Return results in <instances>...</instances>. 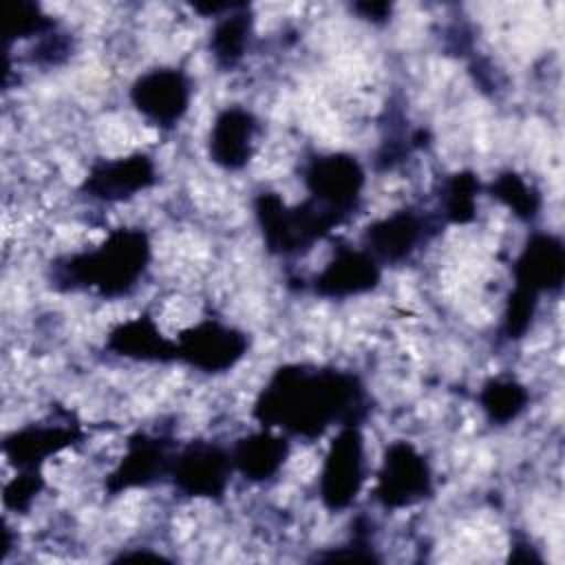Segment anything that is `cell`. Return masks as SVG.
I'll use <instances>...</instances> for the list:
<instances>
[{
    "label": "cell",
    "instance_id": "cell-1",
    "mask_svg": "<svg viewBox=\"0 0 565 565\" xmlns=\"http://www.w3.org/2000/svg\"><path fill=\"white\" fill-rule=\"evenodd\" d=\"M362 411L364 391L355 375L307 366L276 371L254 408L263 426L307 439L320 437L331 424H358Z\"/></svg>",
    "mask_w": 565,
    "mask_h": 565
},
{
    "label": "cell",
    "instance_id": "cell-2",
    "mask_svg": "<svg viewBox=\"0 0 565 565\" xmlns=\"http://www.w3.org/2000/svg\"><path fill=\"white\" fill-rule=\"evenodd\" d=\"M150 243L141 230H117L97 249L66 258L55 276L68 287H93L102 296L128 294L143 276Z\"/></svg>",
    "mask_w": 565,
    "mask_h": 565
},
{
    "label": "cell",
    "instance_id": "cell-3",
    "mask_svg": "<svg viewBox=\"0 0 565 565\" xmlns=\"http://www.w3.org/2000/svg\"><path fill=\"white\" fill-rule=\"evenodd\" d=\"M366 475L364 439L358 424L340 426L320 472V497L329 510L347 508L360 492Z\"/></svg>",
    "mask_w": 565,
    "mask_h": 565
},
{
    "label": "cell",
    "instance_id": "cell-4",
    "mask_svg": "<svg viewBox=\"0 0 565 565\" xmlns=\"http://www.w3.org/2000/svg\"><path fill=\"white\" fill-rule=\"evenodd\" d=\"M177 360L203 373L230 371L247 351V335L218 320H203L174 340Z\"/></svg>",
    "mask_w": 565,
    "mask_h": 565
},
{
    "label": "cell",
    "instance_id": "cell-5",
    "mask_svg": "<svg viewBox=\"0 0 565 565\" xmlns=\"http://www.w3.org/2000/svg\"><path fill=\"white\" fill-rule=\"evenodd\" d=\"M190 79L181 68H154L137 77L130 86L132 106L150 124L172 128L190 106Z\"/></svg>",
    "mask_w": 565,
    "mask_h": 565
},
{
    "label": "cell",
    "instance_id": "cell-6",
    "mask_svg": "<svg viewBox=\"0 0 565 565\" xmlns=\"http://www.w3.org/2000/svg\"><path fill=\"white\" fill-rule=\"evenodd\" d=\"M234 470L232 452L212 441H192L172 459L174 488L188 497H221Z\"/></svg>",
    "mask_w": 565,
    "mask_h": 565
},
{
    "label": "cell",
    "instance_id": "cell-7",
    "mask_svg": "<svg viewBox=\"0 0 565 565\" xmlns=\"http://www.w3.org/2000/svg\"><path fill=\"white\" fill-rule=\"evenodd\" d=\"M430 468L411 444L395 441L388 446L377 475L375 497L388 508H404L430 494Z\"/></svg>",
    "mask_w": 565,
    "mask_h": 565
},
{
    "label": "cell",
    "instance_id": "cell-8",
    "mask_svg": "<svg viewBox=\"0 0 565 565\" xmlns=\"http://www.w3.org/2000/svg\"><path fill=\"white\" fill-rule=\"evenodd\" d=\"M305 183L318 205L344 218L358 205L360 190L364 185V172L355 157L327 154L309 163Z\"/></svg>",
    "mask_w": 565,
    "mask_h": 565
},
{
    "label": "cell",
    "instance_id": "cell-9",
    "mask_svg": "<svg viewBox=\"0 0 565 565\" xmlns=\"http://www.w3.org/2000/svg\"><path fill=\"white\" fill-rule=\"evenodd\" d=\"M157 170L146 154H130L99 161L90 168L82 190L104 203H115L135 196L154 183Z\"/></svg>",
    "mask_w": 565,
    "mask_h": 565
},
{
    "label": "cell",
    "instance_id": "cell-10",
    "mask_svg": "<svg viewBox=\"0 0 565 565\" xmlns=\"http://www.w3.org/2000/svg\"><path fill=\"white\" fill-rule=\"evenodd\" d=\"M380 282V263L366 249L338 247L333 258L313 280L316 294L324 298H347L364 294Z\"/></svg>",
    "mask_w": 565,
    "mask_h": 565
},
{
    "label": "cell",
    "instance_id": "cell-11",
    "mask_svg": "<svg viewBox=\"0 0 565 565\" xmlns=\"http://www.w3.org/2000/svg\"><path fill=\"white\" fill-rule=\"evenodd\" d=\"M424 234V216L413 210H399L369 225L364 232V249L377 263H399L417 249Z\"/></svg>",
    "mask_w": 565,
    "mask_h": 565
},
{
    "label": "cell",
    "instance_id": "cell-12",
    "mask_svg": "<svg viewBox=\"0 0 565 565\" xmlns=\"http://www.w3.org/2000/svg\"><path fill=\"white\" fill-rule=\"evenodd\" d=\"M258 132L256 117L238 106H230L216 115L210 130V157L225 170L247 166Z\"/></svg>",
    "mask_w": 565,
    "mask_h": 565
},
{
    "label": "cell",
    "instance_id": "cell-13",
    "mask_svg": "<svg viewBox=\"0 0 565 565\" xmlns=\"http://www.w3.org/2000/svg\"><path fill=\"white\" fill-rule=\"evenodd\" d=\"M565 271L563 245L552 234H534L516 260V287L539 296L558 289Z\"/></svg>",
    "mask_w": 565,
    "mask_h": 565
},
{
    "label": "cell",
    "instance_id": "cell-14",
    "mask_svg": "<svg viewBox=\"0 0 565 565\" xmlns=\"http://www.w3.org/2000/svg\"><path fill=\"white\" fill-rule=\"evenodd\" d=\"M172 459L166 452L163 441L148 435H135L128 441V450L117 466V470L110 475V490L121 492L124 488L135 486H148L157 481L161 475L170 477Z\"/></svg>",
    "mask_w": 565,
    "mask_h": 565
},
{
    "label": "cell",
    "instance_id": "cell-15",
    "mask_svg": "<svg viewBox=\"0 0 565 565\" xmlns=\"http://www.w3.org/2000/svg\"><path fill=\"white\" fill-rule=\"evenodd\" d=\"M106 347L121 358L137 362H172L177 360V342L161 335L152 318H132L117 324Z\"/></svg>",
    "mask_w": 565,
    "mask_h": 565
},
{
    "label": "cell",
    "instance_id": "cell-16",
    "mask_svg": "<svg viewBox=\"0 0 565 565\" xmlns=\"http://www.w3.org/2000/svg\"><path fill=\"white\" fill-rule=\"evenodd\" d=\"M77 435L75 428H66L60 424H49V426H29L22 430H15L11 437L4 441V452L9 461L20 468V470H38L40 463L71 446V439Z\"/></svg>",
    "mask_w": 565,
    "mask_h": 565
},
{
    "label": "cell",
    "instance_id": "cell-17",
    "mask_svg": "<svg viewBox=\"0 0 565 565\" xmlns=\"http://www.w3.org/2000/svg\"><path fill=\"white\" fill-rule=\"evenodd\" d=\"M234 468L249 481H267L282 468L289 444L282 435H271L267 430L254 433L241 439L232 450Z\"/></svg>",
    "mask_w": 565,
    "mask_h": 565
},
{
    "label": "cell",
    "instance_id": "cell-18",
    "mask_svg": "<svg viewBox=\"0 0 565 565\" xmlns=\"http://www.w3.org/2000/svg\"><path fill=\"white\" fill-rule=\"evenodd\" d=\"M243 4H236L230 15H218V22L210 38L212 55L223 66H234L247 46V38L252 33V18L243 13Z\"/></svg>",
    "mask_w": 565,
    "mask_h": 565
},
{
    "label": "cell",
    "instance_id": "cell-19",
    "mask_svg": "<svg viewBox=\"0 0 565 565\" xmlns=\"http://www.w3.org/2000/svg\"><path fill=\"white\" fill-rule=\"evenodd\" d=\"M479 402L490 422L508 424L516 419L519 413H523L527 404V391L512 380H490L483 386Z\"/></svg>",
    "mask_w": 565,
    "mask_h": 565
},
{
    "label": "cell",
    "instance_id": "cell-20",
    "mask_svg": "<svg viewBox=\"0 0 565 565\" xmlns=\"http://www.w3.org/2000/svg\"><path fill=\"white\" fill-rule=\"evenodd\" d=\"M492 192L508 205L514 210V214L532 218L536 214V194L530 190V185L516 177V174H503L497 179V183H492Z\"/></svg>",
    "mask_w": 565,
    "mask_h": 565
}]
</instances>
